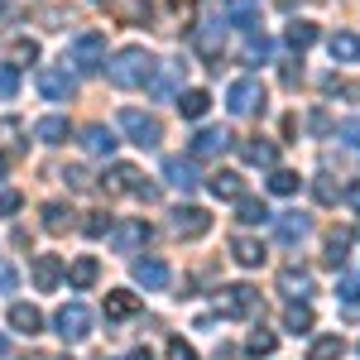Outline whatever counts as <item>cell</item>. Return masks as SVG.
<instances>
[{
  "mask_svg": "<svg viewBox=\"0 0 360 360\" xmlns=\"http://www.w3.org/2000/svg\"><path fill=\"white\" fill-rule=\"evenodd\" d=\"M20 91V68L15 63H0V101H10Z\"/></svg>",
  "mask_w": 360,
  "mask_h": 360,
  "instance_id": "36",
  "label": "cell"
},
{
  "mask_svg": "<svg viewBox=\"0 0 360 360\" xmlns=\"http://www.w3.org/2000/svg\"><path fill=\"white\" fill-rule=\"evenodd\" d=\"M63 283V259L58 255H34V288L39 293H53Z\"/></svg>",
  "mask_w": 360,
  "mask_h": 360,
  "instance_id": "11",
  "label": "cell"
},
{
  "mask_svg": "<svg viewBox=\"0 0 360 360\" xmlns=\"http://www.w3.org/2000/svg\"><path fill=\"white\" fill-rule=\"evenodd\" d=\"M34 58H39V44L34 39H20L15 44V63H34Z\"/></svg>",
  "mask_w": 360,
  "mask_h": 360,
  "instance_id": "44",
  "label": "cell"
},
{
  "mask_svg": "<svg viewBox=\"0 0 360 360\" xmlns=\"http://www.w3.org/2000/svg\"><path fill=\"white\" fill-rule=\"evenodd\" d=\"M10 327L25 332V336H39V332H44V312L29 307V303H15V307H10Z\"/></svg>",
  "mask_w": 360,
  "mask_h": 360,
  "instance_id": "16",
  "label": "cell"
},
{
  "mask_svg": "<svg viewBox=\"0 0 360 360\" xmlns=\"http://www.w3.org/2000/svg\"><path fill=\"white\" fill-rule=\"evenodd\" d=\"M139 298L135 293H106V317H135Z\"/></svg>",
  "mask_w": 360,
  "mask_h": 360,
  "instance_id": "31",
  "label": "cell"
},
{
  "mask_svg": "<svg viewBox=\"0 0 360 360\" xmlns=\"http://www.w3.org/2000/svg\"><path fill=\"white\" fill-rule=\"evenodd\" d=\"M240 159H245V164L269 168V164H274V144H264V139H245V144H240Z\"/></svg>",
  "mask_w": 360,
  "mask_h": 360,
  "instance_id": "28",
  "label": "cell"
},
{
  "mask_svg": "<svg viewBox=\"0 0 360 360\" xmlns=\"http://www.w3.org/2000/svg\"><path fill=\"white\" fill-rule=\"evenodd\" d=\"M164 178L173 183V188H183V193L197 188V168L188 164V159H164Z\"/></svg>",
  "mask_w": 360,
  "mask_h": 360,
  "instance_id": "19",
  "label": "cell"
},
{
  "mask_svg": "<svg viewBox=\"0 0 360 360\" xmlns=\"http://www.w3.org/2000/svg\"><path fill=\"white\" fill-rule=\"evenodd\" d=\"M106 77H111L115 86H144L149 77H154V53H144V49H120V53L106 63Z\"/></svg>",
  "mask_w": 360,
  "mask_h": 360,
  "instance_id": "1",
  "label": "cell"
},
{
  "mask_svg": "<svg viewBox=\"0 0 360 360\" xmlns=\"http://www.w3.org/2000/svg\"><path fill=\"white\" fill-rule=\"evenodd\" d=\"M346 250H351V236L341 231V236H332V240H327V255H322V259H327L332 269H341V264H346Z\"/></svg>",
  "mask_w": 360,
  "mask_h": 360,
  "instance_id": "35",
  "label": "cell"
},
{
  "mask_svg": "<svg viewBox=\"0 0 360 360\" xmlns=\"http://www.w3.org/2000/svg\"><path fill=\"white\" fill-rule=\"evenodd\" d=\"M82 144H86V154H115V135L106 125H86Z\"/></svg>",
  "mask_w": 360,
  "mask_h": 360,
  "instance_id": "25",
  "label": "cell"
},
{
  "mask_svg": "<svg viewBox=\"0 0 360 360\" xmlns=\"http://www.w3.org/2000/svg\"><path fill=\"white\" fill-rule=\"evenodd\" d=\"M5 351H10V341H5V336H0V360H5Z\"/></svg>",
  "mask_w": 360,
  "mask_h": 360,
  "instance_id": "49",
  "label": "cell"
},
{
  "mask_svg": "<svg viewBox=\"0 0 360 360\" xmlns=\"http://www.w3.org/2000/svg\"><path fill=\"white\" fill-rule=\"evenodd\" d=\"M346 202H351V212H360V183H356V188H346Z\"/></svg>",
  "mask_w": 360,
  "mask_h": 360,
  "instance_id": "48",
  "label": "cell"
},
{
  "mask_svg": "<svg viewBox=\"0 0 360 360\" xmlns=\"http://www.w3.org/2000/svg\"><path fill=\"white\" fill-rule=\"evenodd\" d=\"M44 226H49V231H63V226H68V207H63V202H49V207H44Z\"/></svg>",
  "mask_w": 360,
  "mask_h": 360,
  "instance_id": "38",
  "label": "cell"
},
{
  "mask_svg": "<svg viewBox=\"0 0 360 360\" xmlns=\"http://www.w3.org/2000/svg\"><path fill=\"white\" fill-rule=\"evenodd\" d=\"M212 231V217L202 212V207H178L173 212V236H183V240H202Z\"/></svg>",
  "mask_w": 360,
  "mask_h": 360,
  "instance_id": "7",
  "label": "cell"
},
{
  "mask_svg": "<svg viewBox=\"0 0 360 360\" xmlns=\"http://www.w3.org/2000/svg\"><path fill=\"white\" fill-rule=\"evenodd\" d=\"M207 188H212L217 197H226V202H240V197H245L240 173H212V178H207Z\"/></svg>",
  "mask_w": 360,
  "mask_h": 360,
  "instance_id": "21",
  "label": "cell"
},
{
  "mask_svg": "<svg viewBox=\"0 0 360 360\" xmlns=\"http://www.w3.org/2000/svg\"><path fill=\"white\" fill-rule=\"evenodd\" d=\"M226 144H231V135H226L221 125H207V130L193 135V159H217Z\"/></svg>",
  "mask_w": 360,
  "mask_h": 360,
  "instance_id": "13",
  "label": "cell"
},
{
  "mask_svg": "<svg viewBox=\"0 0 360 360\" xmlns=\"http://www.w3.org/2000/svg\"><path fill=\"white\" fill-rule=\"evenodd\" d=\"M168 360H197V351L183 341V336H173V341H168Z\"/></svg>",
  "mask_w": 360,
  "mask_h": 360,
  "instance_id": "43",
  "label": "cell"
},
{
  "mask_svg": "<svg viewBox=\"0 0 360 360\" xmlns=\"http://www.w3.org/2000/svg\"><path fill=\"white\" fill-rule=\"evenodd\" d=\"M101 188H106V193H139L144 183H139V173H135L130 164H115L111 173L101 178Z\"/></svg>",
  "mask_w": 360,
  "mask_h": 360,
  "instance_id": "15",
  "label": "cell"
},
{
  "mask_svg": "<svg viewBox=\"0 0 360 360\" xmlns=\"http://www.w3.org/2000/svg\"><path fill=\"white\" fill-rule=\"evenodd\" d=\"M274 346H278V341H274L269 332H255V336L245 341V351H250V356H274Z\"/></svg>",
  "mask_w": 360,
  "mask_h": 360,
  "instance_id": "37",
  "label": "cell"
},
{
  "mask_svg": "<svg viewBox=\"0 0 360 360\" xmlns=\"http://www.w3.org/2000/svg\"><path fill=\"white\" fill-rule=\"evenodd\" d=\"M130 360H149V351H135V356H130Z\"/></svg>",
  "mask_w": 360,
  "mask_h": 360,
  "instance_id": "51",
  "label": "cell"
},
{
  "mask_svg": "<svg viewBox=\"0 0 360 360\" xmlns=\"http://www.w3.org/2000/svg\"><path fill=\"white\" fill-rule=\"evenodd\" d=\"M39 91H44V101H68L77 91V82L63 68H39Z\"/></svg>",
  "mask_w": 360,
  "mask_h": 360,
  "instance_id": "10",
  "label": "cell"
},
{
  "mask_svg": "<svg viewBox=\"0 0 360 360\" xmlns=\"http://www.w3.org/2000/svg\"><path fill=\"white\" fill-rule=\"evenodd\" d=\"M226 111L231 115H259L264 111V86H259V77H236L231 91H226Z\"/></svg>",
  "mask_w": 360,
  "mask_h": 360,
  "instance_id": "2",
  "label": "cell"
},
{
  "mask_svg": "<svg viewBox=\"0 0 360 360\" xmlns=\"http://www.w3.org/2000/svg\"><path fill=\"white\" fill-rule=\"evenodd\" d=\"M15 212H20V193L5 188V193H0V217H15Z\"/></svg>",
  "mask_w": 360,
  "mask_h": 360,
  "instance_id": "45",
  "label": "cell"
},
{
  "mask_svg": "<svg viewBox=\"0 0 360 360\" xmlns=\"http://www.w3.org/2000/svg\"><path fill=\"white\" fill-rule=\"evenodd\" d=\"M120 130H125V135L135 139L139 149H154V144H159V139H164V125H159V120H154V115L135 111V106H125V111H120Z\"/></svg>",
  "mask_w": 360,
  "mask_h": 360,
  "instance_id": "3",
  "label": "cell"
},
{
  "mask_svg": "<svg viewBox=\"0 0 360 360\" xmlns=\"http://www.w3.org/2000/svg\"><path fill=\"white\" fill-rule=\"evenodd\" d=\"M178 72H183V63H168V72L159 77V86H154V91H159V96H173V91H178Z\"/></svg>",
  "mask_w": 360,
  "mask_h": 360,
  "instance_id": "40",
  "label": "cell"
},
{
  "mask_svg": "<svg viewBox=\"0 0 360 360\" xmlns=\"http://www.w3.org/2000/svg\"><path fill=\"white\" fill-rule=\"evenodd\" d=\"M217 307H221L226 317H250V312L259 307V293H255L250 283H231V288L217 293Z\"/></svg>",
  "mask_w": 360,
  "mask_h": 360,
  "instance_id": "5",
  "label": "cell"
},
{
  "mask_svg": "<svg viewBox=\"0 0 360 360\" xmlns=\"http://www.w3.org/2000/svg\"><path fill=\"white\" fill-rule=\"evenodd\" d=\"M221 44H226V20H207L197 29V53L212 58V68H221Z\"/></svg>",
  "mask_w": 360,
  "mask_h": 360,
  "instance_id": "9",
  "label": "cell"
},
{
  "mask_svg": "<svg viewBox=\"0 0 360 360\" xmlns=\"http://www.w3.org/2000/svg\"><path fill=\"white\" fill-rule=\"evenodd\" d=\"M68 135H72V125H68V115H44V120L34 125V139H44V144H63Z\"/></svg>",
  "mask_w": 360,
  "mask_h": 360,
  "instance_id": "18",
  "label": "cell"
},
{
  "mask_svg": "<svg viewBox=\"0 0 360 360\" xmlns=\"http://www.w3.org/2000/svg\"><path fill=\"white\" fill-rule=\"evenodd\" d=\"M58 360H68V356H58Z\"/></svg>",
  "mask_w": 360,
  "mask_h": 360,
  "instance_id": "52",
  "label": "cell"
},
{
  "mask_svg": "<svg viewBox=\"0 0 360 360\" xmlns=\"http://www.w3.org/2000/svg\"><path fill=\"white\" fill-rule=\"evenodd\" d=\"M312 44H317V25H307V20L288 25V49H293V53H303V49H312Z\"/></svg>",
  "mask_w": 360,
  "mask_h": 360,
  "instance_id": "30",
  "label": "cell"
},
{
  "mask_svg": "<svg viewBox=\"0 0 360 360\" xmlns=\"http://www.w3.org/2000/svg\"><path fill=\"white\" fill-rule=\"evenodd\" d=\"M269 53H274V44H269L259 29H250L245 34V63H269Z\"/></svg>",
  "mask_w": 360,
  "mask_h": 360,
  "instance_id": "29",
  "label": "cell"
},
{
  "mask_svg": "<svg viewBox=\"0 0 360 360\" xmlns=\"http://www.w3.org/2000/svg\"><path fill=\"white\" fill-rule=\"evenodd\" d=\"M255 15H259V5H255V0H240V5H236V10H231V20H236V25H255Z\"/></svg>",
  "mask_w": 360,
  "mask_h": 360,
  "instance_id": "41",
  "label": "cell"
},
{
  "mask_svg": "<svg viewBox=\"0 0 360 360\" xmlns=\"http://www.w3.org/2000/svg\"><path fill=\"white\" fill-rule=\"evenodd\" d=\"M327 49H332L336 63H360V34L341 29V34H332V39H327Z\"/></svg>",
  "mask_w": 360,
  "mask_h": 360,
  "instance_id": "17",
  "label": "cell"
},
{
  "mask_svg": "<svg viewBox=\"0 0 360 360\" xmlns=\"http://www.w3.org/2000/svg\"><path fill=\"white\" fill-rule=\"evenodd\" d=\"M15 283H20V274L10 264H0V293H15Z\"/></svg>",
  "mask_w": 360,
  "mask_h": 360,
  "instance_id": "46",
  "label": "cell"
},
{
  "mask_svg": "<svg viewBox=\"0 0 360 360\" xmlns=\"http://www.w3.org/2000/svg\"><path fill=\"white\" fill-rule=\"evenodd\" d=\"M53 327H58L63 341H86V336H91V312H86L82 303H63L58 317H53Z\"/></svg>",
  "mask_w": 360,
  "mask_h": 360,
  "instance_id": "4",
  "label": "cell"
},
{
  "mask_svg": "<svg viewBox=\"0 0 360 360\" xmlns=\"http://www.w3.org/2000/svg\"><path fill=\"white\" fill-rule=\"evenodd\" d=\"M341 139L346 144H360V125H341Z\"/></svg>",
  "mask_w": 360,
  "mask_h": 360,
  "instance_id": "47",
  "label": "cell"
},
{
  "mask_svg": "<svg viewBox=\"0 0 360 360\" xmlns=\"http://www.w3.org/2000/svg\"><path fill=\"white\" fill-rule=\"evenodd\" d=\"M236 217H240V226H264V221H274V217H269V207H264L259 197H240Z\"/></svg>",
  "mask_w": 360,
  "mask_h": 360,
  "instance_id": "23",
  "label": "cell"
},
{
  "mask_svg": "<svg viewBox=\"0 0 360 360\" xmlns=\"http://www.w3.org/2000/svg\"><path fill=\"white\" fill-rule=\"evenodd\" d=\"M0 5H5V0H0Z\"/></svg>",
  "mask_w": 360,
  "mask_h": 360,
  "instance_id": "53",
  "label": "cell"
},
{
  "mask_svg": "<svg viewBox=\"0 0 360 360\" xmlns=\"http://www.w3.org/2000/svg\"><path fill=\"white\" fill-rule=\"evenodd\" d=\"M283 327H288V332H312V307L288 303L283 307Z\"/></svg>",
  "mask_w": 360,
  "mask_h": 360,
  "instance_id": "33",
  "label": "cell"
},
{
  "mask_svg": "<svg viewBox=\"0 0 360 360\" xmlns=\"http://www.w3.org/2000/svg\"><path fill=\"white\" fill-rule=\"evenodd\" d=\"M82 231L91 236V240H101V236H111V217H106V212H91V221H86Z\"/></svg>",
  "mask_w": 360,
  "mask_h": 360,
  "instance_id": "39",
  "label": "cell"
},
{
  "mask_svg": "<svg viewBox=\"0 0 360 360\" xmlns=\"http://www.w3.org/2000/svg\"><path fill=\"white\" fill-rule=\"evenodd\" d=\"M96 278H101V264H96L91 255H82V259H72V269H68V283H72V288H91Z\"/></svg>",
  "mask_w": 360,
  "mask_h": 360,
  "instance_id": "22",
  "label": "cell"
},
{
  "mask_svg": "<svg viewBox=\"0 0 360 360\" xmlns=\"http://www.w3.org/2000/svg\"><path fill=\"white\" fill-rule=\"evenodd\" d=\"M298 183H303V178H298L293 168H274V173H269V193H278V197H293Z\"/></svg>",
  "mask_w": 360,
  "mask_h": 360,
  "instance_id": "32",
  "label": "cell"
},
{
  "mask_svg": "<svg viewBox=\"0 0 360 360\" xmlns=\"http://www.w3.org/2000/svg\"><path fill=\"white\" fill-rule=\"evenodd\" d=\"M149 221H120V226H111V245L120 250V255H135L139 245H149Z\"/></svg>",
  "mask_w": 360,
  "mask_h": 360,
  "instance_id": "8",
  "label": "cell"
},
{
  "mask_svg": "<svg viewBox=\"0 0 360 360\" xmlns=\"http://www.w3.org/2000/svg\"><path fill=\"white\" fill-rule=\"evenodd\" d=\"M72 63H77V72H96V68H106V39H101V34H77V44H72Z\"/></svg>",
  "mask_w": 360,
  "mask_h": 360,
  "instance_id": "6",
  "label": "cell"
},
{
  "mask_svg": "<svg viewBox=\"0 0 360 360\" xmlns=\"http://www.w3.org/2000/svg\"><path fill=\"white\" fill-rule=\"evenodd\" d=\"M341 356H346V341L341 336H317L312 351H307V360H341Z\"/></svg>",
  "mask_w": 360,
  "mask_h": 360,
  "instance_id": "27",
  "label": "cell"
},
{
  "mask_svg": "<svg viewBox=\"0 0 360 360\" xmlns=\"http://www.w3.org/2000/svg\"><path fill=\"white\" fill-rule=\"evenodd\" d=\"M5 168H10V154H0V173H5Z\"/></svg>",
  "mask_w": 360,
  "mask_h": 360,
  "instance_id": "50",
  "label": "cell"
},
{
  "mask_svg": "<svg viewBox=\"0 0 360 360\" xmlns=\"http://www.w3.org/2000/svg\"><path fill=\"white\" fill-rule=\"evenodd\" d=\"M168 278H173V269H168L164 259H135V283H144V288H168Z\"/></svg>",
  "mask_w": 360,
  "mask_h": 360,
  "instance_id": "14",
  "label": "cell"
},
{
  "mask_svg": "<svg viewBox=\"0 0 360 360\" xmlns=\"http://www.w3.org/2000/svg\"><path fill=\"white\" fill-rule=\"evenodd\" d=\"M307 217H298V212H283V217H274V236H278V245H303L307 240Z\"/></svg>",
  "mask_w": 360,
  "mask_h": 360,
  "instance_id": "12",
  "label": "cell"
},
{
  "mask_svg": "<svg viewBox=\"0 0 360 360\" xmlns=\"http://www.w3.org/2000/svg\"><path fill=\"white\" fill-rule=\"evenodd\" d=\"M231 255H236V264H245V269H259V264H264V245L250 240V236H236V240H231Z\"/></svg>",
  "mask_w": 360,
  "mask_h": 360,
  "instance_id": "20",
  "label": "cell"
},
{
  "mask_svg": "<svg viewBox=\"0 0 360 360\" xmlns=\"http://www.w3.org/2000/svg\"><path fill=\"white\" fill-rule=\"evenodd\" d=\"M336 293L346 298V307H360V278H341V283H336Z\"/></svg>",
  "mask_w": 360,
  "mask_h": 360,
  "instance_id": "42",
  "label": "cell"
},
{
  "mask_svg": "<svg viewBox=\"0 0 360 360\" xmlns=\"http://www.w3.org/2000/svg\"><path fill=\"white\" fill-rule=\"evenodd\" d=\"M322 91L327 96H346V101H360V82H346V77H322Z\"/></svg>",
  "mask_w": 360,
  "mask_h": 360,
  "instance_id": "34",
  "label": "cell"
},
{
  "mask_svg": "<svg viewBox=\"0 0 360 360\" xmlns=\"http://www.w3.org/2000/svg\"><path fill=\"white\" fill-rule=\"evenodd\" d=\"M207 106H212V96H207L202 86H193V91H183V96H178V111L188 115V120H202V115H207Z\"/></svg>",
  "mask_w": 360,
  "mask_h": 360,
  "instance_id": "24",
  "label": "cell"
},
{
  "mask_svg": "<svg viewBox=\"0 0 360 360\" xmlns=\"http://www.w3.org/2000/svg\"><path fill=\"white\" fill-rule=\"evenodd\" d=\"M278 283H283V293H293V298H307V293H312V274H307V269H293V264L278 274Z\"/></svg>",
  "mask_w": 360,
  "mask_h": 360,
  "instance_id": "26",
  "label": "cell"
}]
</instances>
